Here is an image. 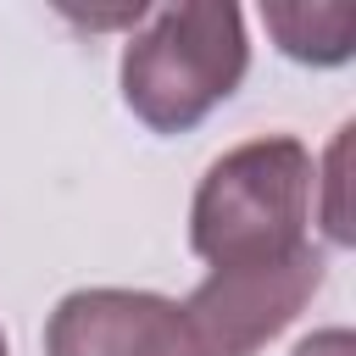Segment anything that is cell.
<instances>
[{"mask_svg": "<svg viewBox=\"0 0 356 356\" xmlns=\"http://www.w3.org/2000/svg\"><path fill=\"white\" fill-rule=\"evenodd\" d=\"M317 156L295 134H261L222 150L189 200V250L211 273L284 267L312 245Z\"/></svg>", "mask_w": 356, "mask_h": 356, "instance_id": "obj_1", "label": "cell"}, {"mask_svg": "<svg viewBox=\"0 0 356 356\" xmlns=\"http://www.w3.org/2000/svg\"><path fill=\"white\" fill-rule=\"evenodd\" d=\"M250 72L245 11L234 0H178L145 11L122 44V106L150 134L200 128Z\"/></svg>", "mask_w": 356, "mask_h": 356, "instance_id": "obj_2", "label": "cell"}, {"mask_svg": "<svg viewBox=\"0 0 356 356\" xmlns=\"http://www.w3.org/2000/svg\"><path fill=\"white\" fill-rule=\"evenodd\" d=\"M328 261L323 250H306L284 267H245V273H206L200 289L184 306L200 356H256L273 334H284L306 300L323 289Z\"/></svg>", "mask_w": 356, "mask_h": 356, "instance_id": "obj_3", "label": "cell"}, {"mask_svg": "<svg viewBox=\"0 0 356 356\" xmlns=\"http://www.w3.org/2000/svg\"><path fill=\"white\" fill-rule=\"evenodd\" d=\"M44 356H200L178 300L156 289H72L44 323Z\"/></svg>", "mask_w": 356, "mask_h": 356, "instance_id": "obj_4", "label": "cell"}, {"mask_svg": "<svg viewBox=\"0 0 356 356\" xmlns=\"http://www.w3.org/2000/svg\"><path fill=\"white\" fill-rule=\"evenodd\" d=\"M261 22L300 67H345L356 56V6H261Z\"/></svg>", "mask_w": 356, "mask_h": 356, "instance_id": "obj_5", "label": "cell"}, {"mask_svg": "<svg viewBox=\"0 0 356 356\" xmlns=\"http://www.w3.org/2000/svg\"><path fill=\"white\" fill-rule=\"evenodd\" d=\"M295 356H356V339H350V328H317L295 345Z\"/></svg>", "mask_w": 356, "mask_h": 356, "instance_id": "obj_6", "label": "cell"}, {"mask_svg": "<svg viewBox=\"0 0 356 356\" xmlns=\"http://www.w3.org/2000/svg\"><path fill=\"white\" fill-rule=\"evenodd\" d=\"M0 356H11V345H6V334H0Z\"/></svg>", "mask_w": 356, "mask_h": 356, "instance_id": "obj_7", "label": "cell"}]
</instances>
